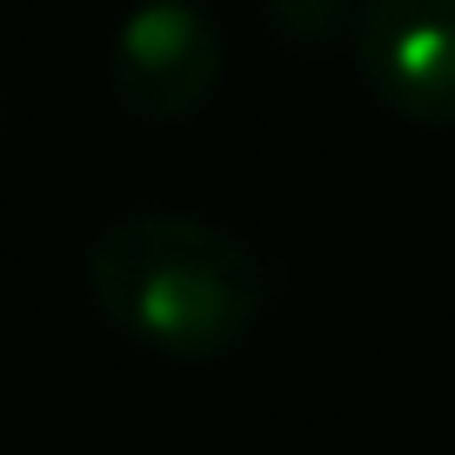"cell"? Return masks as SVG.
I'll return each mask as SVG.
<instances>
[{
    "instance_id": "cell-3",
    "label": "cell",
    "mask_w": 455,
    "mask_h": 455,
    "mask_svg": "<svg viewBox=\"0 0 455 455\" xmlns=\"http://www.w3.org/2000/svg\"><path fill=\"white\" fill-rule=\"evenodd\" d=\"M348 47L395 121L455 128V0H362Z\"/></svg>"
},
{
    "instance_id": "cell-5",
    "label": "cell",
    "mask_w": 455,
    "mask_h": 455,
    "mask_svg": "<svg viewBox=\"0 0 455 455\" xmlns=\"http://www.w3.org/2000/svg\"><path fill=\"white\" fill-rule=\"evenodd\" d=\"M0 128H7V87H0Z\"/></svg>"
},
{
    "instance_id": "cell-1",
    "label": "cell",
    "mask_w": 455,
    "mask_h": 455,
    "mask_svg": "<svg viewBox=\"0 0 455 455\" xmlns=\"http://www.w3.org/2000/svg\"><path fill=\"white\" fill-rule=\"evenodd\" d=\"M87 295L114 335L168 362L235 355L268 315V275L228 228L174 208L121 214L87 248Z\"/></svg>"
},
{
    "instance_id": "cell-4",
    "label": "cell",
    "mask_w": 455,
    "mask_h": 455,
    "mask_svg": "<svg viewBox=\"0 0 455 455\" xmlns=\"http://www.w3.org/2000/svg\"><path fill=\"white\" fill-rule=\"evenodd\" d=\"M362 0H268V20L288 47H328L355 28Z\"/></svg>"
},
{
    "instance_id": "cell-2",
    "label": "cell",
    "mask_w": 455,
    "mask_h": 455,
    "mask_svg": "<svg viewBox=\"0 0 455 455\" xmlns=\"http://www.w3.org/2000/svg\"><path fill=\"white\" fill-rule=\"evenodd\" d=\"M221 81V34L195 0H141L108 41V87L114 100L148 121L174 128Z\"/></svg>"
}]
</instances>
